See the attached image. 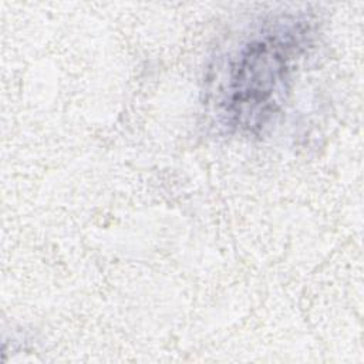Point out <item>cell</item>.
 Masks as SVG:
<instances>
[{
  "label": "cell",
  "instance_id": "6da1fadb",
  "mask_svg": "<svg viewBox=\"0 0 364 364\" xmlns=\"http://www.w3.org/2000/svg\"><path fill=\"white\" fill-rule=\"evenodd\" d=\"M310 13H277L262 18L220 55L213 87L222 125L242 135H260L280 115L294 74L316 40Z\"/></svg>",
  "mask_w": 364,
  "mask_h": 364
}]
</instances>
